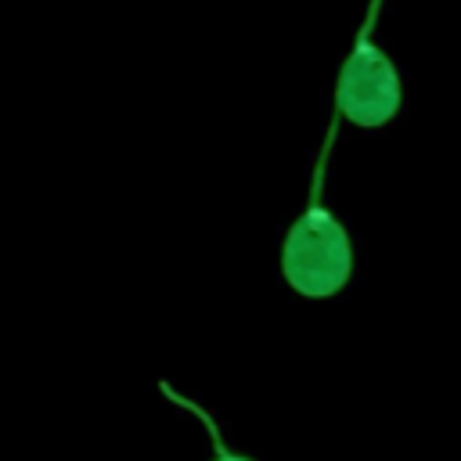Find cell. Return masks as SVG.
I'll return each instance as SVG.
<instances>
[{
	"mask_svg": "<svg viewBox=\"0 0 461 461\" xmlns=\"http://www.w3.org/2000/svg\"><path fill=\"white\" fill-rule=\"evenodd\" d=\"M339 126H342V119L331 112L328 126H324L321 151L313 158L306 205L295 212V220L285 230V241H281V277L303 299H331L353 277L349 230L331 212V205H324V176H328V162H331Z\"/></svg>",
	"mask_w": 461,
	"mask_h": 461,
	"instance_id": "1",
	"label": "cell"
},
{
	"mask_svg": "<svg viewBox=\"0 0 461 461\" xmlns=\"http://www.w3.org/2000/svg\"><path fill=\"white\" fill-rule=\"evenodd\" d=\"M378 14H382V0H367L364 18L353 32V43H349V50L335 72V86H331V112L342 122H353L360 130L389 126L403 108L400 68L375 40Z\"/></svg>",
	"mask_w": 461,
	"mask_h": 461,
	"instance_id": "2",
	"label": "cell"
},
{
	"mask_svg": "<svg viewBox=\"0 0 461 461\" xmlns=\"http://www.w3.org/2000/svg\"><path fill=\"white\" fill-rule=\"evenodd\" d=\"M158 393H162V396H166L173 407H180L184 414H191V418H194V421L205 429V439H209V450H212V454H209V461H252L249 454H238V450H234V447L223 439L220 421H216V418H212V414H209V411H205V407H202L194 396L176 393L169 382H158Z\"/></svg>",
	"mask_w": 461,
	"mask_h": 461,
	"instance_id": "3",
	"label": "cell"
}]
</instances>
